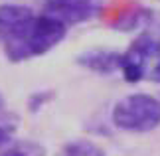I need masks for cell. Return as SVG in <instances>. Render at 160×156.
I'll use <instances>...</instances> for the list:
<instances>
[{
  "mask_svg": "<svg viewBox=\"0 0 160 156\" xmlns=\"http://www.w3.org/2000/svg\"><path fill=\"white\" fill-rule=\"evenodd\" d=\"M0 156H46V148L38 142H10L8 148H4Z\"/></svg>",
  "mask_w": 160,
  "mask_h": 156,
  "instance_id": "obj_8",
  "label": "cell"
},
{
  "mask_svg": "<svg viewBox=\"0 0 160 156\" xmlns=\"http://www.w3.org/2000/svg\"><path fill=\"white\" fill-rule=\"evenodd\" d=\"M121 71L128 83H160V24L144 28L121 53Z\"/></svg>",
  "mask_w": 160,
  "mask_h": 156,
  "instance_id": "obj_2",
  "label": "cell"
},
{
  "mask_svg": "<svg viewBox=\"0 0 160 156\" xmlns=\"http://www.w3.org/2000/svg\"><path fill=\"white\" fill-rule=\"evenodd\" d=\"M148 16H150V12L142 8L140 4H127V6H122L121 12H117V16H113V20L109 24L115 30H132L142 20H148Z\"/></svg>",
  "mask_w": 160,
  "mask_h": 156,
  "instance_id": "obj_6",
  "label": "cell"
},
{
  "mask_svg": "<svg viewBox=\"0 0 160 156\" xmlns=\"http://www.w3.org/2000/svg\"><path fill=\"white\" fill-rule=\"evenodd\" d=\"M101 0H46L42 6V14L65 24L67 28L93 20L101 16Z\"/></svg>",
  "mask_w": 160,
  "mask_h": 156,
  "instance_id": "obj_4",
  "label": "cell"
},
{
  "mask_svg": "<svg viewBox=\"0 0 160 156\" xmlns=\"http://www.w3.org/2000/svg\"><path fill=\"white\" fill-rule=\"evenodd\" d=\"M61 156H105V150L89 140H71L63 146Z\"/></svg>",
  "mask_w": 160,
  "mask_h": 156,
  "instance_id": "obj_7",
  "label": "cell"
},
{
  "mask_svg": "<svg viewBox=\"0 0 160 156\" xmlns=\"http://www.w3.org/2000/svg\"><path fill=\"white\" fill-rule=\"evenodd\" d=\"M113 124L128 133H148L160 124V99L134 93L113 107Z\"/></svg>",
  "mask_w": 160,
  "mask_h": 156,
  "instance_id": "obj_3",
  "label": "cell"
},
{
  "mask_svg": "<svg viewBox=\"0 0 160 156\" xmlns=\"http://www.w3.org/2000/svg\"><path fill=\"white\" fill-rule=\"evenodd\" d=\"M67 26L22 4L0 6V43L12 63L38 58L65 38Z\"/></svg>",
  "mask_w": 160,
  "mask_h": 156,
  "instance_id": "obj_1",
  "label": "cell"
},
{
  "mask_svg": "<svg viewBox=\"0 0 160 156\" xmlns=\"http://www.w3.org/2000/svg\"><path fill=\"white\" fill-rule=\"evenodd\" d=\"M77 63L97 73H113L117 69H121V53L97 48V49H89V52L81 53Z\"/></svg>",
  "mask_w": 160,
  "mask_h": 156,
  "instance_id": "obj_5",
  "label": "cell"
}]
</instances>
